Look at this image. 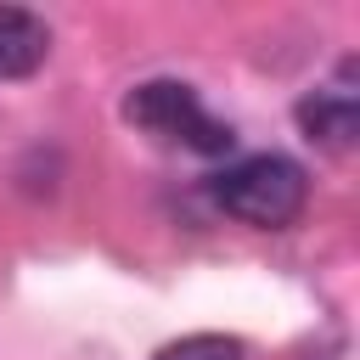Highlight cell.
Listing matches in <instances>:
<instances>
[{
  "mask_svg": "<svg viewBox=\"0 0 360 360\" xmlns=\"http://www.w3.org/2000/svg\"><path fill=\"white\" fill-rule=\"evenodd\" d=\"M152 360H242V338H225V332H191L180 343H163Z\"/></svg>",
  "mask_w": 360,
  "mask_h": 360,
  "instance_id": "5b68a950",
  "label": "cell"
},
{
  "mask_svg": "<svg viewBox=\"0 0 360 360\" xmlns=\"http://www.w3.org/2000/svg\"><path fill=\"white\" fill-rule=\"evenodd\" d=\"M292 118H298V129L321 146V152H349L354 146V129H360V96H354V62H343L338 68V79L332 84H321V90H309L298 107H292Z\"/></svg>",
  "mask_w": 360,
  "mask_h": 360,
  "instance_id": "3957f363",
  "label": "cell"
},
{
  "mask_svg": "<svg viewBox=\"0 0 360 360\" xmlns=\"http://www.w3.org/2000/svg\"><path fill=\"white\" fill-rule=\"evenodd\" d=\"M45 56H51L45 17L22 11V6H0V84L6 79H28Z\"/></svg>",
  "mask_w": 360,
  "mask_h": 360,
  "instance_id": "277c9868",
  "label": "cell"
},
{
  "mask_svg": "<svg viewBox=\"0 0 360 360\" xmlns=\"http://www.w3.org/2000/svg\"><path fill=\"white\" fill-rule=\"evenodd\" d=\"M124 118H129L135 129L158 135L163 146H186V152H202V158H219V152H231V141H236L231 124H219V118L197 101V90L180 84V79H146V84H135L129 101H124Z\"/></svg>",
  "mask_w": 360,
  "mask_h": 360,
  "instance_id": "7a4b0ae2",
  "label": "cell"
},
{
  "mask_svg": "<svg viewBox=\"0 0 360 360\" xmlns=\"http://www.w3.org/2000/svg\"><path fill=\"white\" fill-rule=\"evenodd\" d=\"M208 197L253 231H287L309 208V174L281 152H253V158L225 163L208 180Z\"/></svg>",
  "mask_w": 360,
  "mask_h": 360,
  "instance_id": "6da1fadb",
  "label": "cell"
}]
</instances>
